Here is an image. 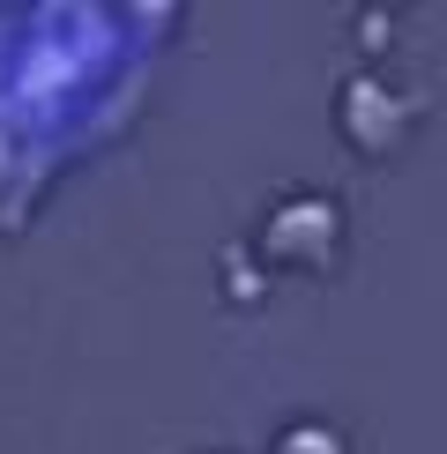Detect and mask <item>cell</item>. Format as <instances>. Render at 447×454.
Segmentation results:
<instances>
[{"label": "cell", "mask_w": 447, "mask_h": 454, "mask_svg": "<svg viewBox=\"0 0 447 454\" xmlns=\"http://www.w3.org/2000/svg\"><path fill=\"white\" fill-rule=\"evenodd\" d=\"M261 254H269V269H291V276H335V261H343V209L328 194L276 201L269 223H261Z\"/></svg>", "instance_id": "cell-1"}, {"label": "cell", "mask_w": 447, "mask_h": 454, "mask_svg": "<svg viewBox=\"0 0 447 454\" xmlns=\"http://www.w3.org/2000/svg\"><path fill=\"white\" fill-rule=\"evenodd\" d=\"M335 127H343V142L358 149V157L388 164V157L410 142V105L380 82V74H350L343 98H335Z\"/></svg>", "instance_id": "cell-2"}, {"label": "cell", "mask_w": 447, "mask_h": 454, "mask_svg": "<svg viewBox=\"0 0 447 454\" xmlns=\"http://www.w3.org/2000/svg\"><path fill=\"white\" fill-rule=\"evenodd\" d=\"M269 454H350V440H343L328 418H298V425L276 432V447H269Z\"/></svg>", "instance_id": "cell-3"}]
</instances>
